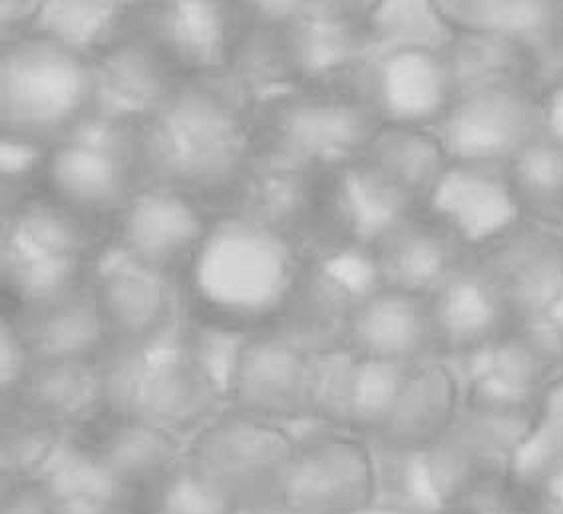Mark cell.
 <instances>
[{
  "label": "cell",
  "instance_id": "29",
  "mask_svg": "<svg viewBox=\"0 0 563 514\" xmlns=\"http://www.w3.org/2000/svg\"><path fill=\"white\" fill-rule=\"evenodd\" d=\"M19 327L34 361H98L110 347L90 284L48 304L2 311Z\"/></svg>",
  "mask_w": 563,
  "mask_h": 514
},
{
  "label": "cell",
  "instance_id": "22",
  "mask_svg": "<svg viewBox=\"0 0 563 514\" xmlns=\"http://www.w3.org/2000/svg\"><path fill=\"white\" fill-rule=\"evenodd\" d=\"M376 284L430 295L468 260L470 245L427 208L388 223L365 248Z\"/></svg>",
  "mask_w": 563,
  "mask_h": 514
},
{
  "label": "cell",
  "instance_id": "16",
  "mask_svg": "<svg viewBox=\"0 0 563 514\" xmlns=\"http://www.w3.org/2000/svg\"><path fill=\"white\" fill-rule=\"evenodd\" d=\"M454 162L508 166L543 134L542 100L520 86L462 95L434 128Z\"/></svg>",
  "mask_w": 563,
  "mask_h": 514
},
{
  "label": "cell",
  "instance_id": "39",
  "mask_svg": "<svg viewBox=\"0 0 563 514\" xmlns=\"http://www.w3.org/2000/svg\"><path fill=\"white\" fill-rule=\"evenodd\" d=\"M488 514H563V493L520 469Z\"/></svg>",
  "mask_w": 563,
  "mask_h": 514
},
{
  "label": "cell",
  "instance_id": "36",
  "mask_svg": "<svg viewBox=\"0 0 563 514\" xmlns=\"http://www.w3.org/2000/svg\"><path fill=\"white\" fill-rule=\"evenodd\" d=\"M456 98L498 86H523L522 61L511 36H456L442 46Z\"/></svg>",
  "mask_w": 563,
  "mask_h": 514
},
{
  "label": "cell",
  "instance_id": "21",
  "mask_svg": "<svg viewBox=\"0 0 563 514\" xmlns=\"http://www.w3.org/2000/svg\"><path fill=\"white\" fill-rule=\"evenodd\" d=\"M275 41L289 88L355 86L378 32L375 21L302 14L275 24Z\"/></svg>",
  "mask_w": 563,
  "mask_h": 514
},
{
  "label": "cell",
  "instance_id": "2",
  "mask_svg": "<svg viewBox=\"0 0 563 514\" xmlns=\"http://www.w3.org/2000/svg\"><path fill=\"white\" fill-rule=\"evenodd\" d=\"M302 260L301 245L269 223L233 214L211 218L206 240L179 280L186 319L238 336L277 329Z\"/></svg>",
  "mask_w": 563,
  "mask_h": 514
},
{
  "label": "cell",
  "instance_id": "1",
  "mask_svg": "<svg viewBox=\"0 0 563 514\" xmlns=\"http://www.w3.org/2000/svg\"><path fill=\"white\" fill-rule=\"evenodd\" d=\"M260 98L228 70L181 78L130 124L140 184L176 189L203 206L253 156Z\"/></svg>",
  "mask_w": 563,
  "mask_h": 514
},
{
  "label": "cell",
  "instance_id": "4",
  "mask_svg": "<svg viewBox=\"0 0 563 514\" xmlns=\"http://www.w3.org/2000/svg\"><path fill=\"white\" fill-rule=\"evenodd\" d=\"M98 110L90 54L54 32L4 34L0 48V134L51 147Z\"/></svg>",
  "mask_w": 563,
  "mask_h": 514
},
{
  "label": "cell",
  "instance_id": "13",
  "mask_svg": "<svg viewBox=\"0 0 563 514\" xmlns=\"http://www.w3.org/2000/svg\"><path fill=\"white\" fill-rule=\"evenodd\" d=\"M472 270L514 319L563 307V230L520 218L470 250Z\"/></svg>",
  "mask_w": 563,
  "mask_h": 514
},
{
  "label": "cell",
  "instance_id": "38",
  "mask_svg": "<svg viewBox=\"0 0 563 514\" xmlns=\"http://www.w3.org/2000/svg\"><path fill=\"white\" fill-rule=\"evenodd\" d=\"M48 147L22 138L0 134V169H2V206L19 200L38 186Z\"/></svg>",
  "mask_w": 563,
  "mask_h": 514
},
{
  "label": "cell",
  "instance_id": "40",
  "mask_svg": "<svg viewBox=\"0 0 563 514\" xmlns=\"http://www.w3.org/2000/svg\"><path fill=\"white\" fill-rule=\"evenodd\" d=\"M144 514H233L228 506L216 501L211 494L199 486L188 471L179 469L174 479L157 494Z\"/></svg>",
  "mask_w": 563,
  "mask_h": 514
},
{
  "label": "cell",
  "instance_id": "27",
  "mask_svg": "<svg viewBox=\"0 0 563 514\" xmlns=\"http://www.w3.org/2000/svg\"><path fill=\"white\" fill-rule=\"evenodd\" d=\"M430 307L439 358L452 363L460 359L482 361L516 321L468 260L430 294Z\"/></svg>",
  "mask_w": 563,
  "mask_h": 514
},
{
  "label": "cell",
  "instance_id": "15",
  "mask_svg": "<svg viewBox=\"0 0 563 514\" xmlns=\"http://www.w3.org/2000/svg\"><path fill=\"white\" fill-rule=\"evenodd\" d=\"M375 285V272L363 248L305 255L291 302L277 331L314 356L344 349L356 302Z\"/></svg>",
  "mask_w": 563,
  "mask_h": 514
},
{
  "label": "cell",
  "instance_id": "14",
  "mask_svg": "<svg viewBox=\"0 0 563 514\" xmlns=\"http://www.w3.org/2000/svg\"><path fill=\"white\" fill-rule=\"evenodd\" d=\"M319 356L282 331L245 337L231 375L228 407L289 429L314 425Z\"/></svg>",
  "mask_w": 563,
  "mask_h": 514
},
{
  "label": "cell",
  "instance_id": "26",
  "mask_svg": "<svg viewBox=\"0 0 563 514\" xmlns=\"http://www.w3.org/2000/svg\"><path fill=\"white\" fill-rule=\"evenodd\" d=\"M90 58L98 78L96 116L106 120L136 122L178 83L144 44L112 22L96 36Z\"/></svg>",
  "mask_w": 563,
  "mask_h": 514
},
{
  "label": "cell",
  "instance_id": "42",
  "mask_svg": "<svg viewBox=\"0 0 563 514\" xmlns=\"http://www.w3.org/2000/svg\"><path fill=\"white\" fill-rule=\"evenodd\" d=\"M0 514H60V501L46 479L4 483Z\"/></svg>",
  "mask_w": 563,
  "mask_h": 514
},
{
  "label": "cell",
  "instance_id": "33",
  "mask_svg": "<svg viewBox=\"0 0 563 514\" xmlns=\"http://www.w3.org/2000/svg\"><path fill=\"white\" fill-rule=\"evenodd\" d=\"M456 36H520L563 14L562 0H428Z\"/></svg>",
  "mask_w": 563,
  "mask_h": 514
},
{
  "label": "cell",
  "instance_id": "24",
  "mask_svg": "<svg viewBox=\"0 0 563 514\" xmlns=\"http://www.w3.org/2000/svg\"><path fill=\"white\" fill-rule=\"evenodd\" d=\"M353 162L395 210L408 214L427 208L450 157L434 130L383 124Z\"/></svg>",
  "mask_w": 563,
  "mask_h": 514
},
{
  "label": "cell",
  "instance_id": "30",
  "mask_svg": "<svg viewBox=\"0 0 563 514\" xmlns=\"http://www.w3.org/2000/svg\"><path fill=\"white\" fill-rule=\"evenodd\" d=\"M476 368L552 401L563 389V309L516 319Z\"/></svg>",
  "mask_w": 563,
  "mask_h": 514
},
{
  "label": "cell",
  "instance_id": "34",
  "mask_svg": "<svg viewBox=\"0 0 563 514\" xmlns=\"http://www.w3.org/2000/svg\"><path fill=\"white\" fill-rule=\"evenodd\" d=\"M522 218L563 230V146L542 134L508 164Z\"/></svg>",
  "mask_w": 563,
  "mask_h": 514
},
{
  "label": "cell",
  "instance_id": "19",
  "mask_svg": "<svg viewBox=\"0 0 563 514\" xmlns=\"http://www.w3.org/2000/svg\"><path fill=\"white\" fill-rule=\"evenodd\" d=\"M211 216L176 189L142 184L118 214L112 242L157 272L181 280L208 236Z\"/></svg>",
  "mask_w": 563,
  "mask_h": 514
},
{
  "label": "cell",
  "instance_id": "17",
  "mask_svg": "<svg viewBox=\"0 0 563 514\" xmlns=\"http://www.w3.org/2000/svg\"><path fill=\"white\" fill-rule=\"evenodd\" d=\"M428 484L440 508L490 511L522 469V457L460 411L424 455Z\"/></svg>",
  "mask_w": 563,
  "mask_h": 514
},
{
  "label": "cell",
  "instance_id": "43",
  "mask_svg": "<svg viewBox=\"0 0 563 514\" xmlns=\"http://www.w3.org/2000/svg\"><path fill=\"white\" fill-rule=\"evenodd\" d=\"M243 22L285 24L307 14L305 0H228Z\"/></svg>",
  "mask_w": 563,
  "mask_h": 514
},
{
  "label": "cell",
  "instance_id": "46",
  "mask_svg": "<svg viewBox=\"0 0 563 514\" xmlns=\"http://www.w3.org/2000/svg\"><path fill=\"white\" fill-rule=\"evenodd\" d=\"M543 134L563 146V83L542 98Z\"/></svg>",
  "mask_w": 563,
  "mask_h": 514
},
{
  "label": "cell",
  "instance_id": "28",
  "mask_svg": "<svg viewBox=\"0 0 563 514\" xmlns=\"http://www.w3.org/2000/svg\"><path fill=\"white\" fill-rule=\"evenodd\" d=\"M314 174H302L251 156L231 186L201 208L211 218L243 216L289 233L301 245L313 200Z\"/></svg>",
  "mask_w": 563,
  "mask_h": 514
},
{
  "label": "cell",
  "instance_id": "7",
  "mask_svg": "<svg viewBox=\"0 0 563 514\" xmlns=\"http://www.w3.org/2000/svg\"><path fill=\"white\" fill-rule=\"evenodd\" d=\"M297 433L225 407L188 442L184 469L233 514L283 503Z\"/></svg>",
  "mask_w": 563,
  "mask_h": 514
},
{
  "label": "cell",
  "instance_id": "49",
  "mask_svg": "<svg viewBox=\"0 0 563 514\" xmlns=\"http://www.w3.org/2000/svg\"><path fill=\"white\" fill-rule=\"evenodd\" d=\"M562 2H563V0H562Z\"/></svg>",
  "mask_w": 563,
  "mask_h": 514
},
{
  "label": "cell",
  "instance_id": "10",
  "mask_svg": "<svg viewBox=\"0 0 563 514\" xmlns=\"http://www.w3.org/2000/svg\"><path fill=\"white\" fill-rule=\"evenodd\" d=\"M110 22L178 80L228 70L241 26L228 0H130Z\"/></svg>",
  "mask_w": 563,
  "mask_h": 514
},
{
  "label": "cell",
  "instance_id": "47",
  "mask_svg": "<svg viewBox=\"0 0 563 514\" xmlns=\"http://www.w3.org/2000/svg\"><path fill=\"white\" fill-rule=\"evenodd\" d=\"M351 514H415L412 511H408V508H402V506H398V504L388 503V501H383V499H375V501H371V503L365 504V506H361V508H356L355 513Z\"/></svg>",
  "mask_w": 563,
  "mask_h": 514
},
{
  "label": "cell",
  "instance_id": "25",
  "mask_svg": "<svg viewBox=\"0 0 563 514\" xmlns=\"http://www.w3.org/2000/svg\"><path fill=\"white\" fill-rule=\"evenodd\" d=\"M470 250L520 220L508 166L450 160L427 204Z\"/></svg>",
  "mask_w": 563,
  "mask_h": 514
},
{
  "label": "cell",
  "instance_id": "12",
  "mask_svg": "<svg viewBox=\"0 0 563 514\" xmlns=\"http://www.w3.org/2000/svg\"><path fill=\"white\" fill-rule=\"evenodd\" d=\"M376 493L378 461L373 442L327 425L297 430L285 506L299 514H351L375 501Z\"/></svg>",
  "mask_w": 563,
  "mask_h": 514
},
{
  "label": "cell",
  "instance_id": "45",
  "mask_svg": "<svg viewBox=\"0 0 563 514\" xmlns=\"http://www.w3.org/2000/svg\"><path fill=\"white\" fill-rule=\"evenodd\" d=\"M48 0H0V21L4 34L29 31Z\"/></svg>",
  "mask_w": 563,
  "mask_h": 514
},
{
  "label": "cell",
  "instance_id": "31",
  "mask_svg": "<svg viewBox=\"0 0 563 514\" xmlns=\"http://www.w3.org/2000/svg\"><path fill=\"white\" fill-rule=\"evenodd\" d=\"M102 359V358H100ZM98 361H36L16 405L73 435L106 413L104 383Z\"/></svg>",
  "mask_w": 563,
  "mask_h": 514
},
{
  "label": "cell",
  "instance_id": "18",
  "mask_svg": "<svg viewBox=\"0 0 563 514\" xmlns=\"http://www.w3.org/2000/svg\"><path fill=\"white\" fill-rule=\"evenodd\" d=\"M356 88L383 124L434 130L456 100L454 78L442 48L407 44L368 64Z\"/></svg>",
  "mask_w": 563,
  "mask_h": 514
},
{
  "label": "cell",
  "instance_id": "11",
  "mask_svg": "<svg viewBox=\"0 0 563 514\" xmlns=\"http://www.w3.org/2000/svg\"><path fill=\"white\" fill-rule=\"evenodd\" d=\"M88 284L110 346H154L186 324L179 280L137 262L112 240L98 253Z\"/></svg>",
  "mask_w": 563,
  "mask_h": 514
},
{
  "label": "cell",
  "instance_id": "8",
  "mask_svg": "<svg viewBox=\"0 0 563 514\" xmlns=\"http://www.w3.org/2000/svg\"><path fill=\"white\" fill-rule=\"evenodd\" d=\"M70 445L90 481L125 514H144L184 464L186 441L144 420L104 413Z\"/></svg>",
  "mask_w": 563,
  "mask_h": 514
},
{
  "label": "cell",
  "instance_id": "3",
  "mask_svg": "<svg viewBox=\"0 0 563 514\" xmlns=\"http://www.w3.org/2000/svg\"><path fill=\"white\" fill-rule=\"evenodd\" d=\"M112 230L34 188L2 206V311L48 304L88 284Z\"/></svg>",
  "mask_w": 563,
  "mask_h": 514
},
{
  "label": "cell",
  "instance_id": "32",
  "mask_svg": "<svg viewBox=\"0 0 563 514\" xmlns=\"http://www.w3.org/2000/svg\"><path fill=\"white\" fill-rule=\"evenodd\" d=\"M466 378L462 415L523 457L550 419V400L514 387L484 368Z\"/></svg>",
  "mask_w": 563,
  "mask_h": 514
},
{
  "label": "cell",
  "instance_id": "5",
  "mask_svg": "<svg viewBox=\"0 0 563 514\" xmlns=\"http://www.w3.org/2000/svg\"><path fill=\"white\" fill-rule=\"evenodd\" d=\"M184 326L154 346L108 347L100 359L106 413L144 420L188 442L228 407L225 389L194 351Z\"/></svg>",
  "mask_w": 563,
  "mask_h": 514
},
{
  "label": "cell",
  "instance_id": "37",
  "mask_svg": "<svg viewBox=\"0 0 563 514\" xmlns=\"http://www.w3.org/2000/svg\"><path fill=\"white\" fill-rule=\"evenodd\" d=\"M511 39L520 51L523 86L542 100L563 83V14Z\"/></svg>",
  "mask_w": 563,
  "mask_h": 514
},
{
  "label": "cell",
  "instance_id": "35",
  "mask_svg": "<svg viewBox=\"0 0 563 514\" xmlns=\"http://www.w3.org/2000/svg\"><path fill=\"white\" fill-rule=\"evenodd\" d=\"M68 433L16 405H2L0 467L2 484L42 479L60 452Z\"/></svg>",
  "mask_w": 563,
  "mask_h": 514
},
{
  "label": "cell",
  "instance_id": "9",
  "mask_svg": "<svg viewBox=\"0 0 563 514\" xmlns=\"http://www.w3.org/2000/svg\"><path fill=\"white\" fill-rule=\"evenodd\" d=\"M130 124L92 116L73 136L48 147L36 188L112 230L142 186L130 152Z\"/></svg>",
  "mask_w": 563,
  "mask_h": 514
},
{
  "label": "cell",
  "instance_id": "20",
  "mask_svg": "<svg viewBox=\"0 0 563 514\" xmlns=\"http://www.w3.org/2000/svg\"><path fill=\"white\" fill-rule=\"evenodd\" d=\"M464 385L449 359L405 365L371 442L378 451L424 455L459 419Z\"/></svg>",
  "mask_w": 563,
  "mask_h": 514
},
{
  "label": "cell",
  "instance_id": "23",
  "mask_svg": "<svg viewBox=\"0 0 563 514\" xmlns=\"http://www.w3.org/2000/svg\"><path fill=\"white\" fill-rule=\"evenodd\" d=\"M344 349L393 365L440 359L430 295L375 285L356 302Z\"/></svg>",
  "mask_w": 563,
  "mask_h": 514
},
{
  "label": "cell",
  "instance_id": "44",
  "mask_svg": "<svg viewBox=\"0 0 563 514\" xmlns=\"http://www.w3.org/2000/svg\"><path fill=\"white\" fill-rule=\"evenodd\" d=\"M305 4L307 14L346 21H375V14L385 0H305Z\"/></svg>",
  "mask_w": 563,
  "mask_h": 514
},
{
  "label": "cell",
  "instance_id": "6",
  "mask_svg": "<svg viewBox=\"0 0 563 514\" xmlns=\"http://www.w3.org/2000/svg\"><path fill=\"white\" fill-rule=\"evenodd\" d=\"M380 127L356 86L291 88L257 108L253 157L319 174L353 162Z\"/></svg>",
  "mask_w": 563,
  "mask_h": 514
},
{
  "label": "cell",
  "instance_id": "48",
  "mask_svg": "<svg viewBox=\"0 0 563 514\" xmlns=\"http://www.w3.org/2000/svg\"><path fill=\"white\" fill-rule=\"evenodd\" d=\"M243 514H299L295 513L292 508L289 506H285V504H272V506H265V508H257V511H250V513Z\"/></svg>",
  "mask_w": 563,
  "mask_h": 514
},
{
  "label": "cell",
  "instance_id": "41",
  "mask_svg": "<svg viewBox=\"0 0 563 514\" xmlns=\"http://www.w3.org/2000/svg\"><path fill=\"white\" fill-rule=\"evenodd\" d=\"M0 356H2V403H11L19 397L26 379L34 369V356L26 346L19 327L14 326L11 317L2 315V331H0Z\"/></svg>",
  "mask_w": 563,
  "mask_h": 514
}]
</instances>
